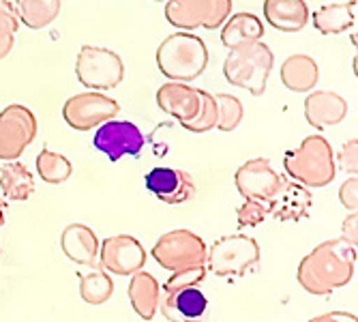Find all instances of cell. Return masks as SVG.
I'll list each match as a JSON object with an SVG mask.
<instances>
[{
	"mask_svg": "<svg viewBox=\"0 0 358 322\" xmlns=\"http://www.w3.org/2000/svg\"><path fill=\"white\" fill-rule=\"evenodd\" d=\"M356 275V247L341 237L315 245L299 265L296 279L301 288L315 297H329L348 286Z\"/></svg>",
	"mask_w": 358,
	"mask_h": 322,
	"instance_id": "6da1fadb",
	"label": "cell"
},
{
	"mask_svg": "<svg viewBox=\"0 0 358 322\" xmlns=\"http://www.w3.org/2000/svg\"><path fill=\"white\" fill-rule=\"evenodd\" d=\"M285 174L305 185L307 189H322L335 181L337 164L333 146L322 136H307L296 148H289L283 155Z\"/></svg>",
	"mask_w": 358,
	"mask_h": 322,
	"instance_id": "7a4b0ae2",
	"label": "cell"
},
{
	"mask_svg": "<svg viewBox=\"0 0 358 322\" xmlns=\"http://www.w3.org/2000/svg\"><path fill=\"white\" fill-rule=\"evenodd\" d=\"M157 67L170 82L189 84L206 71L208 48L198 35L174 32L157 48Z\"/></svg>",
	"mask_w": 358,
	"mask_h": 322,
	"instance_id": "3957f363",
	"label": "cell"
},
{
	"mask_svg": "<svg viewBox=\"0 0 358 322\" xmlns=\"http://www.w3.org/2000/svg\"><path fill=\"white\" fill-rule=\"evenodd\" d=\"M275 56L264 41L253 46L230 50L223 62V76L236 88L251 92L253 97H262L268 84V76L273 71Z\"/></svg>",
	"mask_w": 358,
	"mask_h": 322,
	"instance_id": "277c9868",
	"label": "cell"
},
{
	"mask_svg": "<svg viewBox=\"0 0 358 322\" xmlns=\"http://www.w3.org/2000/svg\"><path fill=\"white\" fill-rule=\"evenodd\" d=\"M259 262V245L247 234H225L206 249V271L217 277H243Z\"/></svg>",
	"mask_w": 358,
	"mask_h": 322,
	"instance_id": "5b68a950",
	"label": "cell"
},
{
	"mask_svg": "<svg viewBox=\"0 0 358 322\" xmlns=\"http://www.w3.org/2000/svg\"><path fill=\"white\" fill-rule=\"evenodd\" d=\"M76 78L88 90H112L124 80V62L108 48L82 46L76 58Z\"/></svg>",
	"mask_w": 358,
	"mask_h": 322,
	"instance_id": "8992f818",
	"label": "cell"
},
{
	"mask_svg": "<svg viewBox=\"0 0 358 322\" xmlns=\"http://www.w3.org/2000/svg\"><path fill=\"white\" fill-rule=\"evenodd\" d=\"M206 243L200 234L191 230H170L161 234L152 247L155 262L166 271H180L189 267H204L206 265Z\"/></svg>",
	"mask_w": 358,
	"mask_h": 322,
	"instance_id": "52a82bcc",
	"label": "cell"
},
{
	"mask_svg": "<svg viewBox=\"0 0 358 322\" xmlns=\"http://www.w3.org/2000/svg\"><path fill=\"white\" fill-rule=\"evenodd\" d=\"M232 15V0H168L166 20L185 32L195 28L215 30Z\"/></svg>",
	"mask_w": 358,
	"mask_h": 322,
	"instance_id": "ba28073f",
	"label": "cell"
},
{
	"mask_svg": "<svg viewBox=\"0 0 358 322\" xmlns=\"http://www.w3.org/2000/svg\"><path fill=\"white\" fill-rule=\"evenodd\" d=\"M120 112V106L112 97L88 90L69 97L62 106V118L76 132H90L99 125L114 120V116Z\"/></svg>",
	"mask_w": 358,
	"mask_h": 322,
	"instance_id": "9c48e42d",
	"label": "cell"
},
{
	"mask_svg": "<svg viewBox=\"0 0 358 322\" xmlns=\"http://www.w3.org/2000/svg\"><path fill=\"white\" fill-rule=\"evenodd\" d=\"M37 138V118L26 106L11 104L0 112V159L15 161Z\"/></svg>",
	"mask_w": 358,
	"mask_h": 322,
	"instance_id": "30bf717a",
	"label": "cell"
},
{
	"mask_svg": "<svg viewBox=\"0 0 358 322\" xmlns=\"http://www.w3.org/2000/svg\"><path fill=\"white\" fill-rule=\"evenodd\" d=\"M285 181L287 178L283 174L273 170L271 159L266 157H255L245 161L234 174V183L241 196L245 200H257L264 204H268L277 196Z\"/></svg>",
	"mask_w": 358,
	"mask_h": 322,
	"instance_id": "8fae6325",
	"label": "cell"
},
{
	"mask_svg": "<svg viewBox=\"0 0 358 322\" xmlns=\"http://www.w3.org/2000/svg\"><path fill=\"white\" fill-rule=\"evenodd\" d=\"M148 260L144 245L131 234H114L99 245V265L110 275H134Z\"/></svg>",
	"mask_w": 358,
	"mask_h": 322,
	"instance_id": "7c38bea8",
	"label": "cell"
},
{
	"mask_svg": "<svg viewBox=\"0 0 358 322\" xmlns=\"http://www.w3.org/2000/svg\"><path fill=\"white\" fill-rule=\"evenodd\" d=\"M144 134L140 127L129 120H108L96 127L92 144L96 150H101L110 161H118L124 155L138 157L144 148Z\"/></svg>",
	"mask_w": 358,
	"mask_h": 322,
	"instance_id": "4fadbf2b",
	"label": "cell"
},
{
	"mask_svg": "<svg viewBox=\"0 0 358 322\" xmlns=\"http://www.w3.org/2000/svg\"><path fill=\"white\" fill-rule=\"evenodd\" d=\"M144 185L157 200L170 206L185 204L195 196V183L191 174L178 168L157 166L150 172H146Z\"/></svg>",
	"mask_w": 358,
	"mask_h": 322,
	"instance_id": "5bb4252c",
	"label": "cell"
},
{
	"mask_svg": "<svg viewBox=\"0 0 358 322\" xmlns=\"http://www.w3.org/2000/svg\"><path fill=\"white\" fill-rule=\"evenodd\" d=\"M157 106L178 122L193 120L202 106L200 88H193L185 82H166L157 90Z\"/></svg>",
	"mask_w": 358,
	"mask_h": 322,
	"instance_id": "9a60e30c",
	"label": "cell"
},
{
	"mask_svg": "<svg viewBox=\"0 0 358 322\" xmlns=\"http://www.w3.org/2000/svg\"><path fill=\"white\" fill-rule=\"evenodd\" d=\"M99 239L86 223H69L60 234V249L71 262L80 267H94L99 262Z\"/></svg>",
	"mask_w": 358,
	"mask_h": 322,
	"instance_id": "2e32d148",
	"label": "cell"
},
{
	"mask_svg": "<svg viewBox=\"0 0 358 322\" xmlns=\"http://www.w3.org/2000/svg\"><path fill=\"white\" fill-rule=\"evenodd\" d=\"M348 116V102L333 90H311L305 99L307 122L322 132L327 127L339 125Z\"/></svg>",
	"mask_w": 358,
	"mask_h": 322,
	"instance_id": "e0dca14e",
	"label": "cell"
},
{
	"mask_svg": "<svg viewBox=\"0 0 358 322\" xmlns=\"http://www.w3.org/2000/svg\"><path fill=\"white\" fill-rule=\"evenodd\" d=\"M311 202V191L305 185L296 181H285V185L266 206L268 215H273L277 221H301L309 215Z\"/></svg>",
	"mask_w": 358,
	"mask_h": 322,
	"instance_id": "ac0fdd59",
	"label": "cell"
},
{
	"mask_svg": "<svg viewBox=\"0 0 358 322\" xmlns=\"http://www.w3.org/2000/svg\"><path fill=\"white\" fill-rule=\"evenodd\" d=\"M208 307V299L198 286H191L185 290H178L174 295H161L159 293V305L157 312L164 314L170 322H182V320H195L202 318Z\"/></svg>",
	"mask_w": 358,
	"mask_h": 322,
	"instance_id": "d6986e66",
	"label": "cell"
},
{
	"mask_svg": "<svg viewBox=\"0 0 358 322\" xmlns=\"http://www.w3.org/2000/svg\"><path fill=\"white\" fill-rule=\"evenodd\" d=\"M262 39H264V22L253 13L241 11L223 22L221 43L227 50H241Z\"/></svg>",
	"mask_w": 358,
	"mask_h": 322,
	"instance_id": "ffe728a7",
	"label": "cell"
},
{
	"mask_svg": "<svg viewBox=\"0 0 358 322\" xmlns=\"http://www.w3.org/2000/svg\"><path fill=\"white\" fill-rule=\"evenodd\" d=\"M264 20L281 32H301L309 22L305 0H264Z\"/></svg>",
	"mask_w": 358,
	"mask_h": 322,
	"instance_id": "44dd1931",
	"label": "cell"
},
{
	"mask_svg": "<svg viewBox=\"0 0 358 322\" xmlns=\"http://www.w3.org/2000/svg\"><path fill=\"white\" fill-rule=\"evenodd\" d=\"M281 84L292 92H311L320 80L317 62L307 54H292L281 64Z\"/></svg>",
	"mask_w": 358,
	"mask_h": 322,
	"instance_id": "7402d4cb",
	"label": "cell"
},
{
	"mask_svg": "<svg viewBox=\"0 0 358 322\" xmlns=\"http://www.w3.org/2000/svg\"><path fill=\"white\" fill-rule=\"evenodd\" d=\"M159 293H161V286L155 279V275L146 273L144 269L131 275L127 295H129V303H131L134 312L142 320H152L157 316Z\"/></svg>",
	"mask_w": 358,
	"mask_h": 322,
	"instance_id": "603a6c76",
	"label": "cell"
},
{
	"mask_svg": "<svg viewBox=\"0 0 358 322\" xmlns=\"http://www.w3.org/2000/svg\"><path fill=\"white\" fill-rule=\"evenodd\" d=\"M0 191L5 200L26 202L35 193V176L17 159L5 161V166H0Z\"/></svg>",
	"mask_w": 358,
	"mask_h": 322,
	"instance_id": "cb8c5ba5",
	"label": "cell"
},
{
	"mask_svg": "<svg viewBox=\"0 0 358 322\" xmlns=\"http://www.w3.org/2000/svg\"><path fill=\"white\" fill-rule=\"evenodd\" d=\"M356 0L324 5L313 13V26L320 35H341L356 26Z\"/></svg>",
	"mask_w": 358,
	"mask_h": 322,
	"instance_id": "d4e9b609",
	"label": "cell"
},
{
	"mask_svg": "<svg viewBox=\"0 0 358 322\" xmlns=\"http://www.w3.org/2000/svg\"><path fill=\"white\" fill-rule=\"evenodd\" d=\"M62 0H15V15L17 20L30 28V30H41L56 22L60 15Z\"/></svg>",
	"mask_w": 358,
	"mask_h": 322,
	"instance_id": "484cf974",
	"label": "cell"
},
{
	"mask_svg": "<svg viewBox=\"0 0 358 322\" xmlns=\"http://www.w3.org/2000/svg\"><path fill=\"white\" fill-rule=\"evenodd\" d=\"M114 295L112 275L103 269H92L88 273H80V297L88 305H103Z\"/></svg>",
	"mask_w": 358,
	"mask_h": 322,
	"instance_id": "4316f807",
	"label": "cell"
},
{
	"mask_svg": "<svg viewBox=\"0 0 358 322\" xmlns=\"http://www.w3.org/2000/svg\"><path fill=\"white\" fill-rule=\"evenodd\" d=\"M37 172H39L43 183H48V185H62V183H67L71 178L73 166H71V161L64 155L54 153L48 146H43L41 153L37 155Z\"/></svg>",
	"mask_w": 358,
	"mask_h": 322,
	"instance_id": "83f0119b",
	"label": "cell"
},
{
	"mask_svg": "<svg viewBox=\"0 0 358 322\" xmlns=\"http://www.w3.org/2000/svg\"><path fill=\"white\" fill-rule=\"evenodd\" d=\"M215 102H217V112H219L217 129L219 132H225V134L234 132L245 116V108H243L241 99L234 94L219 92V94H215Z\"/></svg>",
	"mask_w": 358,
	"mask_h": 322,
	"instance_id": "f1b7e54d",
	"label": "cell"
},
{
	"mask_svg": "<svg viewBox=\"0 0 358 322\" xmlns=\"http://www.w3.org/2000/svg\"><path fill=\"white\" fill-rule=\"evenodd\" d=\"M200 99H202V106H200V112L193 120H187V122H180L182 129L191 134H206V132H213L217 129V118H219V112H217V102H215V94L206 92V90H200Z\"/></svg>",
	"mask_w": 358,
	"mask_h": 322,
	"instance_id": "f546056e",
	"label": "cell"
},
{
	"mask_svg": "<svg viewBox=\"0 0 358 322\" xmlns=\"http://www.w3.org/2000/svg\"><path fill=\"white\" fill-rule=\"evenodd\" d=\"M206 267H189V269H180V271H174L166 284L161 286V295H174L178 290H185V288H191V286H200L204 279H206Z\"/></svg>",
	"mask_w": 358,
	"mask_h": 322,
	"instance_id": "4dcf8cb0",
	"label": "cell"
},
{
	"mask_svg": "<svg viewBox=\"0 0 358 322\" xmlns=\"http://www.w3.org/2000/svg\"><path fill=\"white\" fill-rule=\"evenodd\" d=\"M266 217H268V206L257 200H245L236 209L238 228H255V225H259Z\"/></svg>",
	"mask_w": 358,
	"mask_h": 322,
	"instance_id": "1f68e13d",
	"label": "cell"
},
{
	"mask_svg": "<svg viewBox=\"0 0 358 322\" xmlns=\"http://www.w3.org/2000/svg\"><path fill=\"white\" fill-rule=\"evenodd\" d=\"M20 28V20L9 0H0V41L13 39Z\"/></svg>",
	"mask_w": 358,
	"mask_h": 322,
	"instance_id": "d6a6232c",
	"label": "cell"
},
{
	"mask_svg": "<svg viewBox=\"0 0 358 322\" xmlns=\"http://www.w3.org/2000/svg\"><path fill=\"white\" fill-rule=\"evenodd\" d=\"M335 164H339V168H341L343 172H348L350 176H356V172H358V140H356V138L348 140V142L341 146L339 159L335 161Z\"/></svg>",
	"mask_w": 358,
	"mask_h": 322,
	"instance_id": "836d02e7",
	"label": "cell"
},
{
	"mask_svg": "<svg viewBox=\"0 0 358 322\" xmlns=\"http://www.w3.org/2000/svg\"><path fill=\"white\" fill-rule=\"evenodd\" d=\"M339 200L348 209V213H356V209H358V178L356 176H350L348 181L341 183Z\"/></svg>",
	"mask_w": 358,
	"mask_h": 322,
	"instance_id": "e575fe53",
	"label": "cell"
},
{
	"mask_svg": "<svg viewBox=\"0 0 358 322\" xmlns=\"http://www.w3.org/2000/svg\"><path fill=\"white\" fill-rule=\"evenodd\" d=\"M341 239L345 243H350L352 247L358 245V215L356 213H350L345 219H343V225H341Z\"/></svg>",
	"mask_w": 358,
	"mask_h": 322,
	"instance_id": "d590c367",
	"label": "cell"
},
{
	"mask_svg": "<svg viewBox=\"0 0 358 322\" xmlns=\"http://www.w3.org/2000/svg\"><path fill=\"white\" fill-rule=\"evenodd\" d=\"M309 322H358V318L356 314H350V312H329V314L311 318Z\"/></svg>",
	"mask_w": 358,
	"mask_h": 322,
	"instance_id": "8d00e7d4",
	"label": "cell"
},
{
	"mask_svg": "<svg viewBox=\"0 0 358 322\" xmlns=\"http://www.w3.org/2000/svg\"><path fill=\"white\" fill-rule=\"evenodd\" d=\"M11 50H13V39H5V41H0V60L7 58Z\"/></svg>",
	"mask_w": 358,
	"mask_h": 322,
	"instance_id": "74e56055",
	"label": "cell"
},
{
	"mask_svg": "<svg viewBox=\"0 0 358 322\" xmlns=\"http://www.w3.org/2000/svg\"><path fill=\"white\" fill-rule=\"evenodd\" d=\"M5 221H7V202L0 198V228L5 225Z\"/></svg>",
	"mask_w": 358,
	"mask_h": 322,
	"instance_id": "f35d334b",
	"label": "cell"
},
{
	"mask_svg": "<svg viewBox=\"0 0 358 322\" xmlns=\"http://www.w3.org/2000/svg\"><path fill=\"white\" fill-rule=\"evenodd\" d=\"M182 322H204V320H200V318H195V320H182Z\"/></svg>",
	"mask_w": 358,
	"mask_h": 322,
	"instance_id": "ab89813d",
	"label": "cell"
},
{
	"mask_svg": "<svg viewBox=\"0 0 358 322\" xmlns=\"http://www.w3.org/2000/svg\"><path fill=\"white\" fill-rule=\"evenodd\" d=\"M155 3H164V0H155Z\"/></svg>",
	"mask_w": 358,
	"mask_h": 322,
	"instance_id": "60d3db41",
	"label": "cell"
}]
</instances>
